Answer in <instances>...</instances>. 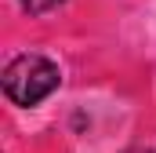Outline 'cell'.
Here are the masks:
<instances>
[{"mask_svg":"<svg viewBox=\"0 0 156 153\" xmlns=\"http://www.w3.org/2000/svg\"><path fill=\"white\" fill-rule=\"evenodd\" d=\"M0 84H4L7 102L29 110V106L44 102V99L62 84V73H58V66H55L51 58H44V55H15V58L4 66Z\"/></svg>","mask_w":156,"mask_h":153,"instance_id":"obj_1","label":"cell"},{"mask_svg":"<svg viewBox=\"0 0 156 153\" xmlns=\"http://www.w3.org/2000/svg\"><path fill=\"white\" fill-rule=\"evenodd\" d=\"M18 4H22L26 15H47V11H55L58 4H66V0H18Z\"/></svg>","mask_w":156,"mask_h":153,"instance_id":"obj_2","label":"cell"}]
</instances>
